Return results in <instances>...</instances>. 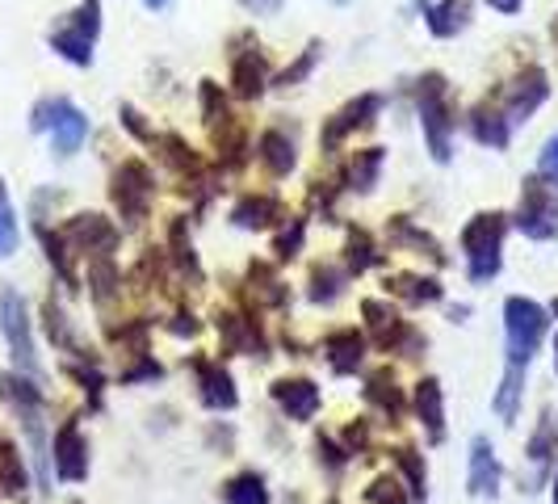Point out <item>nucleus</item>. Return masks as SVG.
Instances as JSON below:
<instances>
[{
    "label": "nucleus",
    "instance_id": "nucleus-1",
    "mask_svg": "<svg viewBox=\"0 0 558 504\" xmlns=\"http://www.w3.org/2000/svg\"><path fill=\"white\" fill-rule=\"evenodd\" d=\"M416 106L428 152L437 165H446L453 156V110H449V84L441 72H424L416 81Z\"/></svg>",
    "mask_w": 558,
    "mask_h": 504
},
{
    "label": "nucleus",
    "instance_id": "nucleus-2",
    "mask_svg": "<svg viewBox=\"0 0 558 504\" xmlns=\"http://www.w3.org/2000/svg\"><path fill=\"white\" fill-rule=\"evenodd\" d=\"M504 227H508V215H500V211H483L462 227V252L471 265V281H492L500 274Z\"/></svg>",
    "mask_w": 558,
    "mask_h": 504
},
{
    "label": "nucleus",
    "instance_id": "nucleus-3",
    "mask_svg": "<svg viewBox=\"0 0 558 504\" xmlns=\"http://www.w3.org/2000/svg\"><path fill=\"white\" fill-rule=\"evenodd\" d=\"M97 34H101V4L97 0H81L68 17L56 22V29H51V51L63 56L68 63H76V68H88Z\"/></svg>",
    "mask_w": 558,
    "mask_h": 504
},
{
    "label": "nucleus",
    "instance_id": "nucleus-4",
    "mask_svg": "<svg viewBox=\"0 0 558 504\" xmlns=\"http://www.w3.org/2000/svg\"><path fill=\"white\" fill-rule=\"evenodd\" d=\"M546 308L533 303V299H521L512 295L504 303V333H508V365H530L542 336H546Z\"/></svg>",
    "mask_w": 558,
    "mask_h": 504
},
{
    "label": "nucleus",
    "instance_id": "nucleus-5",
    "mask_svg": "<svg viewBox=\"0 0 558 504\" xmlns=\"http://www.w3.org/2000/svg\"><path fill=\"white\" fill-rule=\"evenodd\" d=\"M0 399L22 417L29 433V446H34V458H38V476H43V492H47V437H43V392L29 383L26 374H0Z\"/></svg>",
    "mask_w": 558,
    "mask_h": 504
},
{
    "label": "nucleus",
    "instance_id": "nucleus-6",
    "mask_svg": "<svg viewBox=\"0 0 558 504\" xmlns=\"http://www.w3.org/2000/svg\"><path fill=\"white\" fill-rule=\"evenodd\" d=\"M202 118H206L210 143L219 147V156H227V165H231V168L244 165V152H248L244 127H240V118L231 113L223 88H219L215 81H202Z\"/></svg>",
    "mask_w": 558,
    "mask_h": 504
},
{
    "label": "nucleus",
    "instance_id": "nucleus-7",
    "mask_svg": "<svg viewBox=\"0 0 558 504\" xmlns=\"http://www.w3.org/2000/svg\"><path fill=\"white\" fill-rule=\"evenodd\" d=\"M29 127H34V131H51L56 156H76L81 143L88 140V118H84L68 97H47V101H38L34 113H29Z\"/></svg>",
    "mask_w": 558,
    "mask_h": 504
},
{
    "label": "nucleus",
    "instance_id": "nucleus-8",
    "mask_svg": "<svg viewBox=\"0 0 558 504\" xmlns=\"http://www.w3.org/2000/svg\"><path fill=\"white\" fill-rule=\"evenodd\" d=\"M517 227H521L530 240H555L558 236V185H550L546 177H525V181H521Z\"/></svg>",
    "mask_w": 558,
    "mask_h": 504
},
{
    "label": "nucleus",
    "instance_id": "nucleus-9",
    "mask_svg": "<svg viewBox=\"0 0 558 504\" xmlns=\"http://www.w3.org/2000/svg\"><path fill=\"white\" fill-rule=\"evenodd\" d=\"M0 333L9 340V353H13V362L22 374H38V353H34V333H29V311H26V299L17 295V290H0Z\"/></svg>",
    "mask_w": 558,
    "mask_h": 504
},
{
    "label": "nucleus",
    "instance_id": "nucleus-10",
    "mask_svg": "<svg viewBox=\"0 0 558 504\" xmlns=\"http://www.w3.org/2000/svg\"><path fill=\"white\" fill-rule=\"evenodd\" d=\"M151 194H156L151 168L143 165V160H122L110 185V197H113V206H118V215H122L126 224H143V219H147V206H151Z\"/></svg>",
    "mask_w": 558,
    "mask_h": 504
},
{
    "label": "nucleus",
    "instance_id": "nucleus-11",
    "mask_svg": "<svg viewBox=\"0 0 558 504\" xmlns=\"http://www.w3.org/2000/svg\"><path fill=\"white\" fill-rule=\"evenodd\" d=\"M365 320H369V336L378 349H391V353H408L416 358V349H424V336L416 328H408V320H399V311L383 299H365L362 303Z\"/></svg>",
    "mask_w": 558,
    "mask_h": 504
},
{
    "label": "nucleus",
    "instance_id": "nucleus-12",
    "mask_svg": "<svg viewBox=\"0 0 558 504\" xmlns=\"http://www.w3.org/2000/svg\"><path fill=\"white\" fill-rule=\"evenodd\" d=\"M546 93H550V84H546V72L542 68H525V72H517L512 81L504 84L500 93H492L496 101H500V110H504V118L517 127V122H525L542 101H546Z\"/></svg>",
    "mask_w": 558,
    "mask_h": 504
},
{
    "label": "nucleus",
    "instance_id": "nucleus-13",
    "mask_svg": "<svg viewBox=\"0 0 558 504\" xmlns=\"http://www.w3.org/2000/svg\"><path fill=\"white\" fill-rule=\"evenodd\" d=\"M378 110H383V97H378V93H362V97H353L349 106H340V110L324 122V131H319V147H324V152H336L340 143L353 135V131L369 127V122L378 118Z\"/></svg>",
    "mask_w": 558,
    "mask_h": 504
},
{
    "label": "nucleus",
    "instance_id": "nucleus-14",
    "mask_svg": "<svg viewBox=\"0 0 558 504\" xmlns=\"http://www.w3.org/2000/svg\"><path fill=\"white\" fill-rule=\"evenodd\" d=\"M59 240L68 244V252H84V256H110L118 244V231L110 227L106 215H76L59 227Z\"/></svg>",
    "mask_w": 558,
    "mask_h": 504
},
{
    "label": "nucleus",
    "instance_id": "nucleus-15",
    "mask_svg": "<svg viewBox=\"0 0 558 504\" xmlns=\"http://www.w3.org/2000/svg\"><path fill=\"white\" fill-rule=\"evenodd\" d=\"M51 454H56V476L59 479L81 483V479L88 476V442H84V433H81V424H76V420H63V424H59Z\"/></svg>",
    "mask_w": 558,
    "mask_h": 504
},
{
    "label": "nucleus",
    "instance_id": "nucleus-16",
    "mask_svg": "<svg viewBox=\"0 0 558 504\" xmlns=\"http://www.w3.org/2000/svg\"><path fill=\"white\" fill-rule=\"evenodd\" d=\"M555 454H558V424L555 417L546 412V417L537 420V429H533L530 437V476H521V488L525 492H537V483L555 471Z\"/></svg>",
    "mask_w": 558,
    "mask_h": 504
},
{
    "label": "nucleus",
    "instance_id": "nucleus-17",
    "mask_svg": "<svg viewBox=\"0 0 558 504\" xmlns=\"http://www.w3.org/2000/svg\"><path fill=\"white\" fill-rule=\"evenodd\" d=\"M274 399H278V408L290 420H311L319 412V387L311 379H278Z\"/></svg>",
    "mask_w": 558,
    "mask_h": 504
},
{
    "label": "nucleus",
    "instance_id": "nucleus-18",
    "mask_svg": "<svg viewBox=\"0 0 558 504\" xmlns=\"http://www.w3.org/2000/svg\"><path fill=\"white\" fill-rule=\"evenodd\" d=\"M194 370H197V383H202V404H206V408H215V412H227V408H235V404H240V395H235V383H231V374H227L219 362H206V358H197Z\"/></svg>",
    "mask_w": 558,
    "mask_h": 504
},
{
    "label": "nucleus",
    "instance_id": "nucleus-19",
    "mask_svg": "<svg viewBox=\"0 0 558 504\" xmlns=\"http://www.w3.org/2000/svg\"><path fill=\"white\" fill-rule=\"evenodd\" d=\"M265 72H269V63H265V51H260V47L235 51V59H231V84H235V93H240L244 101L265 93Z\"/></svg>",
    "mask_w": 558,
    "mask_h": 504
},
{
    "label": "nucleus",
    "instance_id": "nucleus-20",
    "mask_svg": "<svg viewBox=\"0 0 558 504\" xmlns=\"http://www.w3.org/2000/svg\"><path fill=\"white\" fill-rule=\"evenodd\" d=\"M416 417L428 429V442H446V395L437 379H420L416 383Z\"/></svg>",
    "mask_w": 558,
    "mask_h": 504
},
{
    "label": "nucleus",
    "instance_id": "nucleus-21",
    "mask_svg": "<svg viewBox=\"0 0 558 504\" xmlns=\"http://www.w3.org/2000/svg\"><path fill=\"white\" fill-rule=\"evenodd\" d=\"M471 492L475 496H496L500 492V458L487 437L471 442Z\"/></svg>",
    "mask_w": 558,
    "mask_h": 504
},
{
    "label": "nucleus",
    "instance_id": "nucleus-22",
    "mask_svg": "<svg viewBox=\"0 0 558 504\" xmlns=\"http://www.w3.org/2000/svg\"><path fill=\"white\" fill-rule=\"evenodd\" d=\"M471 131H475L478 143H487V147H508V135H512V122L504 118L500 101L496 97H483L471 113Z\"/></svg>",
    "mask_w": 558,
    "mask_h": 504
},
{
    "label": "nucleus",
    "instance_id": "nucleus-23",
    "mask_svg": "<svg viewBox=\"0 0 558 504\" xmlns=\"http://www.w3.org/2000/svg\"><path fill=\"white\" fill-rule=\"evenodd\" d=\"M278 219H286V206L269 194H248L231 206V224L248 227V231H256V227H274Z\"/></svg>",
    "mask_w": 558,
    "mask_h": 504
},
{
    "label": "nucleus",
    "instance_id": "nucleus-24",
    "mask_svg": "<svg viewBox=\"0 0 558 504\" xmlns=\"http://www.w3.org/2000/svg\"><path fill=\"white\" fill-rule=\"evenodd\" d=\"M219 333H223L231 353H256V358H265V336H260V328H256L252 320H244V315L219 311Z\"/></svg>",
    "mask_w": 558,
    "mask_h": 504
},
{
    "label": "nucleus",
    "instance_id": "nucleus-25",
    "mask_svg": "<svg viewBox=\"0 0 558 504\" xmlns=\"http://www.w3.org/2000/svg\"><path fill=\"white\" fill-rule=\"evenodd\" d=\"M471 13H475V0H437V4H428L424 17L437 38H453L471 26Z\"/></svg>",
    "mask_w": 558,
    "mask_h": 504
},
{
    "label": "nucleus",
    "instance_id": "nucleus-26",
    "mask_svg": "<svg viewBox=\"0 0 558 504\" xmlns=\"http://www.w3.org/2000/svg\"><path fill=\"white\" fill-rule=\"evenodd\" d=\"M324 353H328V365L336 374H353L365 358V336L357 328H344V333H332L324 340Z\"/></svg>",
    "mask_w": 558,
    "mask_h": 504
},
{
    "label": "nucleus",
    "instance_id": "nucleus-27",
    "mask_svg": "<svg viewBox=\"0 0 558 504\" xmlns=\"http://www.w3.org/2000/svg\"><path fill=\"white\" fill-rule=\"evenodd\" d=\"M256 156H260V165L269 168L274 177H286L290 168L299 165L294 140H290V135H281V131H265V135H260V143H256Z\"/></svg>",
    "mask_w": 558,
    "mask_h": 504
},
{
    "label": "nucleus",
    "instance_id": "nucleus-28",
    "mask_svg": "<svg viewBox=\"0 0 558 504\" xmlns=\"http://www.w3.org/2000/svg\"><path fill=\"white\" fill-rule=\"evenodd\" d=\"M387 290L399 295L403 303H412V308H420V303H437V299H441V281L420 278V274H391V278H387Z\"/></svg>",
    "mask_w": 558,
    "mask_h": 504
},
{
    "label": "nucleus",
    "instance_id": "nucleus-29",
    "mask_svg": "<svg viewBox=\"0 0 558 504\" xmlns=\"http://www.w3.org/2000/svg\"><path fill=\"white\" fill-rule=\"evenodd\" d=\"M248 281H252V299H256V308H286L290 290L281 286V278L265 265V261H252Z\"/></svg>",
    "mask_w": 558,
    "mask_h": 504
},
{
    "label": "nucleus",
    "instance_id": "nucleus-30",
    "mask_svg": "<svg viewBox=\"0 0 558 504\" xmlns=\"http://www.w3.org/2000/svg\"><path fill=\"white\" fill-rule=\"evenodd\" d=\"M365 399H369L374 408H383L391 420L403 417V392H399V383H395L391 370H374V374H369V383H365Z\"/></svg>",
    "mask_w": 558,
    "mask_h": 504
},
{
    "label": "nucleus",
    "instance_id": "nucleus-31",
    "mask_svg": "<svg viewBox=\"0 0 558 504\" xmlns=\"http://www.w3.org/2000/svg\"><path fill=\"white\" fill-rule=\"evenodd\" d=\"M378 168H383V147H365V152H357V156H353V165L344 168L349 190L369 194V190L378 185Z\"/></svg>",
    "mask_w": 558,
    "mask_h": 504
},
{
    "label": "nucleus",
    "instance_id": "nucleus-32",
    "mask_svg": "<svg viewBox=\"0 0 558 504\" xmlns=\"http://www.w3.org/2000/svg\"><path fill=\"white\" fill-rule=\"evenodd\" d=\"M29 488V476H26V463H22V454L17 446L9 442V437H0V492H9V496H22Z\"/></svg>",
    "mask_w": 558,
    "mask_h": 504
},
{
    "label": "nucleus",
    "instance_id": "nucleus-33",
    "mask_svg": "<svg viewBox=\"0 0 558 504\" xmlns=\"http://www.w3.org/2000/svg\"><path fill=\"white\" fill-rule=\"evenodd\" d=\"M223 504H269V488L256 471H244L223 483Z\"/></svg>",
    "mask_w": 558,
    "mask_h": 504
},
{
    "label": "nucleus",
    "instance_id": "nucleus-34",
    "mask_svg": "<svg viewBox=\"0 0 558 504\" xmlns=\"http://www.w3.org/2000/svg\"><path fill=\"white\" fill-rule=\"evenodd\" d=\"M374 261H378V249H374L369 231L349 227V244H344V265H349V274H365Z\"/></svg>",
    "mask_w": 558,
    "mask_h": 504
},
{
    "label": "nucleus",
    "instance_id": "nucleus-35",
    "mask_svg": "<svg viewBox=\"0 0 558 504\" xmlns=\"http://www.w3.org/2000/svg\"><path fill=\"white\" fill-rule=\"evenodd\" d=\"M521 392H525V365H508L500 383V395H496V412L504 420H517V404H521Z\"/></svg>",
    "mask_w": 558,
    "mask_h": 504
},
{
    "label": "nucleus",
    "instance_id": "nucleus-36",
    "mask_svg": "<svg viewBox=\"0 0 558 504\" xmlns=\"http://www.w3.org/2000/svg\"><path fill=\"white\" fill-rule=\"evenodd\" d=\"M344 290V274L332 265H315L311 269V303H336Z\"/></svg>",
    "mask_w": 558,
    "mask_h": 504
},
{
    "label": "nucleus",
    "instance_id": "nucleus-37",
    "mask_svg": "<svg viewBox=\"0 0 558 504\" xmlns=\"http://www.w3.org/2000/svg\"><path fill=\"white\" fill-rule=\"evenodd\" d=\"M391 240H395V244H416V249H424L428 256L446 261V252H441V244H437L433 236H424V231H416V227L408 224V215H395V219H391Z\"/></svg>",
    "mask_w": 558,
    "mask_h": 504
},
{
    "label": "nucleus",
    "instance_id": "nucleus-38",
    "mask_svg": "<svg viewBox=\"0 0 558 504\" xmlns=\"http://www.w3.org/2000/svg\"><path fill=\"white\" fill-rule=\"evenodd\" d=\"M319 56H324V43H319V38H311L307 43V51H303V56L294 59V63H290V68H286V72H281L278 76V88H294V84H303L311 76V68H315V63H319Z\"/></svg>",
    "mask_w": 558,
    "mask_h": 504
},
{
    "label": "nucleus",
    "instance_id": "nucleus-39",
    "mask_svg": "<svg viewBox=\"0 0 558 504\" xmlns=\"http://www.w3.org/2000/svg\"><path fill=\"white\" fill-rule=\"evenodd\" d=\"M395 463H399V471L408 479V496H412V501H424V463H420L416 449L399 446L395 449Z\"/></svg>",
    "mask_w": 558,
    "mask_h": 504
},
{
    "label": "nucleus",
    "instance_id": "nucleus-40",
    "mask_svg": "<svg viewBox=\"0 0 558 504\" xmlns=\"http://www.w3.org/2000/svg\"><path fill=\"white\" fill-rule=\"evenodd\" d=\"M13 252H17V215L9 202V185L0 181V256H13Z\"/></svg>",
    "mask_w": 558,
    "mask_h": 504
},
{
    "label": "nucleus",
    "instance_id": "nucleus-41",
    "mask_svg": "<svg viewBox=\"0 0 558 504\" xmlns=\"http://www.w3.org/2000/svg\"><path fill=\"white\" fill-rule=\"evenodd\" d=\"M168 240H172V261H177V265H181L190 278H202V269H197V256H194V244L185 240V224H181V219L172 224V236H168Z\"/></svg>",
    "mask_w": 558,
    "mask_h": 504
},
{
    "label": "nucleus",
    "instance_id": "nucleus-42",
    "mask_svg": "<svg viewBox=\"0 0 558 504\" xmlns=\"http://www.w3.org/2000/svg\"><path fill=\"white\" fill-rule=\"evenodd\" d=\"M365 501L369 504H408L403 501V483L395 476H383L369 483V492H365Z\"/></svg>",
    "mask_w": 558,
    "mask_h": 504
},
{
    "label": "nucleus",
    "instance_id": "nucleus-43",
    "mask_svg": "<svg viewBox=\"0 0 558 504\" xmlns=\"http://www.w3.org/2000/svg\"><path fill=\"white\" fill-rule=\"evenodd\" d=\"M43 315H47V333H51V340L63 345V349H76V345H72V333H68V320H63V311H59L56 299H47Z\"/></svg>",
    "mask_w": 558,
    "mask_h": 504
},
{
    "label": "nucleus",
    "instance_id": "nucleus-44",
    "mask_svg": "<svg viewBox=\"0 0 558 504\" xmlns=\"http://www.w3.org/2000/svg\"><path fill=\"white\" fill-rule=\"evenodd\" d=\"M537 177H546L550 185H558V135H550L546 147H542V156H537Z\"/></svg>",
    "mask_w": 558,
    "mask_h": 504
},
{
    "label": "nucleus",
    "instance_id": "nucleus-45",
    "mask_svg": "<svg viewBox=\"0 0 558 504\" xmlns=\"http://www.w3.org/2000/svg\"><path fill=\"white\" fill-rule=\"evenodd\" d=\"M299 249H303V219H290V227L278 236V256L281 261H290Z\"/></svg>",
    "mask_w": 558,
    "mask_h": 504
},
{
    "label": "nucleus",
    "instance_id": "nucleus-46",
    "mask_svg": "<svg viewBox=\"0 0 558 504\" xmlns=\"http://www.w3.org/2000/svg\"><path fill=\"white\" fill-rule=\"evenodd\" d=\"M240 4H244L248 13H256V17H274L281 9V0H240Z\"/></svg>",
    "mask_w": 558,
    "mask_h": 504
},
{
    "label": "nucleus",
    "instance_id": "nucleus-47",
    "mask_svg": "<svg viewBox=\"0 0 558 504\" xmlns=\"http://www.w3.org/2000/svg\"><path fill=\"white\" fill-rule=\"evenodd\" d=\"M492 9H500V13H517L521 9V0H487Z\"/></svg>",
    "mask_w": 558,
    "mask_h": 504
},
{
    "label": "nucleus",
    "instance_id": "nucleus-48",
    "mask_svg": "<svg viewBox=\"0 0 558 504\" xmlns=\"http://www.w3.org/2000/svg\"><path fill=\"white\" fill-rule=\"evenodd\" d=\"M550 38H555V47H558V13H555V22H550Z\"/></svg>",
    "mask_w": 558,
    "mask_h": 504
},
{
    "label": "nucleus",
    "instance_id": "nucleus-49",
    "mask_svg": "<svg viewBox=\"0 0 558 504\" xmlns=\"http://www.w3.org/2000/svg\"><path fill=\"white\" fill-rule=\"evenodd\" d=\"M143 4H147V9H160V4H165V0H143Z\"/></svg>",
    "mask_w": 558,
    "mask_h": 504
},
{
    "label": "nucleus",
    "instance_id": "nucleus-50",
    "mask_svg": "<svg viewBox=\"0 0 558 504\" xmlns=\"http://www.w3.org/2000/svg\"><path fill=\"white\" fill-rule=\"evenodd\" d=\"M555 370H558V336H555Z\"/></svg>",
    "mask_w": 558,
    "mask_h": 504
},
{
    "label": "nucleus",
    "instance_id": "nucleus-51",
    "mask_svg": "<svg viewBox=\"0 0 558 504\" xmlns=\"http://www.w3.org/2000/svg\"><path fill=\"white\" fill-rule=\"evenodd\" d=\"M555 504H558V471H555Z\"/></svg>",
    "mask_w": 558,
    "mask_h": 504
},
{
    "label": "nucleus",
    "instance_id": "nucleus-52",
    "mask_svg": "<svg viewBox=\"0 0 558 504\" xmlns=\"http://www.w3.org/2000/svg\"><path fill=\"white\" fill-rule=\"evenodd\" d=\"M336 4H349V0H336Z\"/></svg>",
    "mask_w": 558,
    "mask_h": 504
},
{
    "label": "nucleus",
    "instance_id": "nucleus-53",
    "mask_svg": "<svg viewBox=\"0 0 558 504\" xmlns=\"http://www.w3.org/2000/svg\"><path fill=\"white\" fill-rule=\"evenodd\" d=\"M555 315H558V299H555Z\"/></svg>",
    "mask_w": 558,
    "mask_h": 504
}]
</instances>
